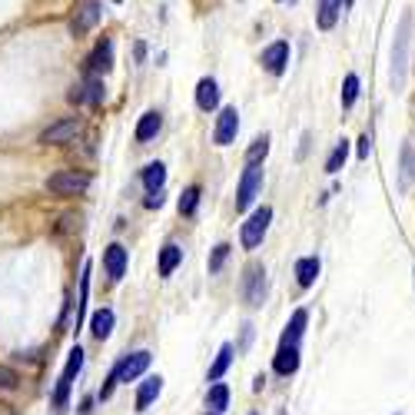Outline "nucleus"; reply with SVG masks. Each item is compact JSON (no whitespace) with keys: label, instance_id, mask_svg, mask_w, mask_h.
Returning <instances> with one entry per match:
<instances>
[{"label":"nucleus","instance_id":"6","mask_svg":"<svg viewBox=\"0 0 415 415\" xmlns=\"http://www.w3.org/2000/svg\"><path fill=\"white\" fill-rule=\"evenodd\" d=\"M259 190H263V166H259V163H246V173H243L239 190H236V209H239V213L252 206V200H256Z\"/></svg>","mask_w":415,"mask_h":415},{"label":"nucleus","instance_id":"4","mask_svg":"<svg viewBox=\"0 0 415 415\" xmlns=\"http://www.w3.org/2000/svg\"><path fill=\"white\" fill-rule=\"evenodd\" d=\"M243 299H246V306H263V299H266V266L263 263H250L246 266V276H243Z\"/></svg>","mask_w":415,"mask_h":415},{"label":"nucleus","instance_id":"25","mask_svg":"<svg viewBox=\"0 0 415 415\" xmlns=\"http://www.w3.org/2000/svg\"><path fill=\"white\" fill-rule=\"evenodd\" d=\"M226 405H229V389L222 386V382H213L206 392V409L209 412H222Z\"/></svg>","mask_w":415,"mask_h":415},{"label":"nucleus","instance_id":"36","mask_svg":"<svg viewBox=\"0 0 415 415\" xmlns=\"http://www.w3.org/2000/svg\"><path fill=\"white\" fill-rule=\"evenodd\" d=\"M143 206H147V209H160V206H163V190H149V196L143 200Z\"/></svg>","mask_w":415,"mask_h":415},{"label":"nucleus","instance_id":"10","mask_svg":"<svg viewBox=\"0 0 415 415\" xmlns=\"http://www.w3.org/2000/svg\"><path fill=\"white\" fill-rule=\"evenodd\" d=\"M80 133V120L70 117V120H57V123H50L44 133H40V143H70L74 136Z\"/></svg>","mask_w":415,"mask_h":415},{"label":"nucleus","instance_id":"1","mask_svg":"<svg viewBox=\"0 0 415 415\" xmlns=\"http://www.w3.org/2000/svg\"><path fill=\"white\" fill-rule=\"evenodd\" d=\"M409 44H412V14H402L396 40H392V90L405 87L409 74Z\"/></svg>","mask_w":415,"mask_h":415},{"label":"nucleus","instance_id":"14","mask_svg":"<svg viewBox=\"0 0 415 415\" xmlns=\"http://www.w3.org/2000/svg\"><path fill=\"white\" fill-rule=\"evenodd\" d=\"M339 14H342V0H319V7H316L319 30H332L339 24Z\"/></svg>","mask_w":415,"mask_h":415},{"label":"nucleus","instance_id":"41","mask_svg":"<svg viewBox=\"0 0 415 415\" xmlns=\"http://www.w3.org/2000/svg\"><path fill=\"white\" fill-rule=\"evenodd\" d=\"M113 3H123V0H113Z\"/></svg>","mask_w":415,"mask_h":415},{"label":"nucleus","instance_id":"8","mask_svg":"<svg viewBox=\"0 0 415 415\" xmlns=\"http://www.w3.org/2000/svg\"><path fill=\"white\" fill-rule=\"evenodd\" d=\"M236 130H239V113L236 106H222L220 110V120H216V130H213V140L216 147H229L236 140Z\"/></svg>","mask_w":415,"mask_h":415},{"label":"nucleus","instance_id":"17","mask_svg":"<svg viewBox=\"0 0 415 415\" xmlns=\"http://www.w3.org/2000/svg\"><path fill=\"white\" fill-rule=\"evenodd\" d=\"M160 392H163V379H160V375H147V379H143V386L136 389V409H140V412H147L149 402L156 399Z\"/></svg>","mask_w":415,"mask_h":415},{"label":"nucleus","instance_id":"20","mask_svg":"<svg viewBox=\"0 0 415 415\" xmlns=\"http://www.w3.org/2000/svg\"><path fill=\"white\" fill-rule=\"evenodd\" d=\"M316 276H319V256H302L296 263V282L302 289H309L316 282Z\"/></svg>","mask_w":415,"mask_h":415},{"label":"nucleus","instance_id":"12","mask_svg":"<svg viewBox=\"0 0 415 415\" xmlns=\"http://www.w3.org/2000/svg\"><path fill=\"white\" fill-rule=\"evenodd\" d=\"M104 266H106V276H110L113 282L123 279V272H127V250H123L120 243L106 246V252H104Z\"/></svg>","mask_w":415,"mask_h":415},{"label":"nucleus","instance_id":"40","mask_svg":"<svg viewBox=\"0 0 415 415\" xmlns=\"http://www.w3.org/2000/svg\"><path fill=\"white\" fill-rule=\"evenodd\" d=\"M206 415H220V412H206Z\"/></svg>","mask_w":415,"mask_h":415},{"label":"nucleus","instance_id":"11","mask_svg":"<svg viewBox=\"0 0 415 415\" xmlns=\"http://www.w3.org/2000/svg\"><path fill=\"white\" fill-rule=\"evenodd\" d=\"M263 67H266L272 76H282L286 67H289V44L286 40H276L263 50Z\"/></svg>","mask_w":415,"mask_h":415},{"label":"nucleus","instance_id":"28","mask_svg":"<svg viewBox=\"0 0 415 415\" xmlns=\"http://www.w3.org/2000/svg\"><path fill=\"white\" fill-rule=\"evenodd\" d=\"M143 183H147V190H163L166 183V166L163 163H149L143 170Z\"/></svg>","mask_w":415,"mask_h":415},{"label":"nucleus","instance_id":"7","mask_svg":"<svg viewBox=\"0 0 415 415\" xmlns=\"http://www.w3.org/2000/svg\"><path fill=\"white\" fill-rule=\"evenodd\" d=\"M110 67H113V40L104 37L100 44L93 47V54L83 60V74L87 76H104Z\"/></svg>","mask_w":415,"mask_h":415},{"label":"nucleus","instance_id":"26","mask_svg":"<svg viewBox=\"0 0 415 415\" xmlns=\"http://www.w3.org/2000/svg\"><path fill=\"white\" fill-rule=\"evenodd\" d=\"M345 160H349V143L342 140V143H336V149L329 153V160H326V173H332V177H336V173H339L342 166H345Z\"/></svg>","mask_w":415,"mask_h":415},{"label":"nucleus","instance_id":"23","mask_svg":"<svg viewBox=\"0 0 415 415\" xmlns=\"http://www.w3.org/2000/svg\"><path fill=\"white\" fill-rule=\"evenodd\" d=\"M90 263H83V276H80V302H76V319H74V329L83 326V316H87V293H90Z\"/></svg>","mask_w":415,"mask_h":415},{"label":"nucleus","instance_id":"21","mask_svg":"<svg viewBox=\"0 0 415 415\" xmlns=\"http://www.w3.org/2000/svg\"><path fill=\"white\" fill-rule=\"evenodd\" d=\"M90 332L93 339H106L113 332V309H97L90 316Z\"/></svg>","mask_w":415,"mask_h":415},{"label":"nucleus","instance_id":"2","mask_svg":"<svg viewBox=\"0 0 415 415\" xmlns=\"http://www.w3.org/2000/svg\"><path fill=\"white\" fill-rule=\"evenodd\" d=\"M269 222H272V209L269 206H259L250 213V220L243 222V233H239V243H243V250H256L263 236H266Z\"/></svg>","mask_w":415,"mask_h":415},{"label":"nucleus","instance_id":"9","mask_svg":"<svg viewBox=\"0 0 415 415\" xmlns=\"http://www.w3.org/2000/svg\"><path fill=\"white\" fill-rule=\"evenodd\" d=\"M149 352L147 349H140V352H130V356L123 359V362H120L117 366V379L120 382H133V379H140V375H143V372L149 369Z\"/></svg>","mask_w":415,"mask_h":415},{"label":"nucleus","instance_id":"39","mask_svg":"<svg viewBox=\"0 0 415 415\" xmlns=\"http://www.w3.org/2000/svg\"><path fill=\"white\" fill-rule=\"evenodd\" d=\"M342 7H345V10H349V7H352V0H342Z\"/></svg>","mask_w":415,"mask_h":415},{"label":"nucleus","instance_id":"33","mask_svg":"<svg viewBox=\"0 0 415 415\" xmlns=\"http://www.w3.org/2000/svg\"><path fill=\"white\" fill-rule=\"evenodd\" d=\"M229 250H233L229 243H220V246L213 250V256H209V272H220V269H222V263L229 259Z\"/></svg>","mask_w":415,"mask_h":415},{"label":"nucleus","instance_id":"31","mask_svg":"<svg viewBox=\"0 0 415 415\" xmlns=\"http://www.w3.org/2000/svg\"><path fill=\"white\" fill-rule=\"evenodd\" d=\"M266 153H269V133H263V136H256L252 147L246 149V163H259V160H266Z\"/></svg>","mask_w":415,"mask_h":415},{"label":"nucleus","instance_id":"34","mask_svg":"<svg viewBox=\"0 0 415 415\" xmlns=\"http://www.w3.org/2000/svg\"><path fill=\"white\" fill-rule=\"evenodd\" d=\"M17 386H20V375H17L14 369H7V366H0V389H3V392H14Z\"/></svg>","mask_w":415,"mask_h":415},{"label":"nucleus","instance_id":"32","mask_svg":"<svg viewBox=\"0 0 415 415\" xmlns=\"http://www.w3.org/2000/svg\"><path fill=\"white\" fill-rule=\"evenodd\" d=\"M356 97H359V76L356 74H349L345 76V83H342V110H349V106L356 104Z\"/></svg>","mask_w":415,"mask_h":415},{"label":"nucleus","instance_id":"38","mask_svg":"<svg viewBox=\"0 0 415 415\" xmlns=\"http://www.w3.org/2000/svg\"><path fill=\"white\" fill-rule=\"evenodd\" d=\"M309 143H312V136L306 133V136H302V147H299V156H306V149H309Z\"/></svg>","mask_w":415,"mask_h":415},{"label":"nucleus","instance_id":"16","mask_svg":"<svg viewBox=\"0 0 415 415\" xmlns=\"http://www.w3.org/2000/svg\"><path fill=\"white\" fill-rule=\"evenodd\" d=\"M97 20H100V3H97V0H83V7L76 10L74 27H70V30H74V33H87Z\"/></svg>","mask_w":415,"mask_h":415},{"label":"nucleus","instance_id":"30","mask_svg":"<svg viewBox=\"0 0 415 415\" xmlns=\"http://www.w3.org/2000/svg\"><path fill=\"white\" fill-rule=\"evenodd\" d=\"M196 206H200V186H186L183 196H179V213H183V216H193Z\"/></svg>","mask_w":415,"mask_h":415},{"label":"nucleus","instance_id":"18","mask_svg":"<svg viewBox=\"0 0 415 415\" xmlns=\"http://www.w3.org/2000/svg\"><path fill=\"white\" fill-rule=\"evenodd\" d=\"M272 369L279 375H293L299 369V345H279V352L272 359Z\"/></svg>","mask_w":415,"mask_h":415},{"label":"nucleus","instance_id":"5","mask_svg":"<svg viewBox=\"0 0 415 415\" xmlns=\"http://www.w3.org/2000/svg\"><path fill=\"white\" fill-rule=\"evenodd\" d=\"M87 186H90V177L87 173H76V170H60V173H54L47 179V190L54 196H76L83 193Z\"/></svg>","mask_w":415,"mask_h":415},{"label":"nucleus","instance_id":"15","mask_svg":"<svg viewBox=\"0 0 415 415\" xmlns=\"http://www.w3.org/2000/svg\"><path fill=\"white\" fill-rule=\"evenodd\" d=\"M160 127H163V117L156 113V110H147L143 117H140V123H136V143H149L153 136L160 133Z\"/></svg>","mask_w":415,"mask_h":415},{"label":"nucleus","instance_id":"13","mask_svg":"<svg viewBox=\"0 0 415 415\" xmlns=\"http://www.w3.org/2000/svg\"><path fill=\"white\" fill-rule=\"evenodd\" d=\"M196 106H200L203 113H213V110L220 106V87H216V80L203 76V80L196 83Z\"/></svg>","mask_w":415,"mask_h":415},{"label":"nucleus","instance_id":"24","mask_svg":"<svg viewBox=\"0 0 415 415\" xmlns=\"http://www.w3.org/2000/svg\"><path fill=\"white\" fill-rule=\"evenodd\" d=\"M229 362H233V345L226 342V345L220 349V356H216V362L209 366V375H206L209 382H220L222 375H226V369H229Z\"/></svg>","mask_w":415,"mask_h":415},{"label":"nucleus","instance_id":"35","mask_svg":"<svg viewBox=\"0 0 415 415\" xmlns=\"http://www.w3.org/2000/svg\"><path fill=\"white\" fill-rule=\"evenodd\" d=\"M117 382H120V379H117V369H113L110 375H106V382L100 386V392H97V399H100V402L110 399V396H113V389H117Z\"/></svg>","mask_w":415,"mask_h":415},{"label":"nucleus","instance_id":"19","mask_svg":"<svg viewBox=\"0 0 415 415\" xmlns=\"http://www.w3.org/2000/svg\"><path fill=\"white\" fill-rule=\"evenodd\" d=\"M306 323H309V312H306V309H296V312H293V319H289V326H286V332H282V342H279V345H299L302 332H306Z\"/></svg>","mask_w":415,"mask_h":415},{"label":"nucleus","instance_id":"3","mask_svg":"<svg viewBox=\"0 0 415 415\" xmlns=\"http://www.w3.org/2000/svg\"><path fill=\"white\" fill-rule=\"evenodd\" d=\"M80 369H83V349H74L70 359H67V366H63V375H60L57 389H54V409H57V412H63V405L70 399V389H74V379L80 375Z\"/></svg>","mask_w":415,"mask_h":415},{"label":"nucleus","instance_id":"27","mask_svg":"<svg viewBox=\"0 0 415 415\" xmlns=\"http://www.w3.org/2000/svg\"><path fill=\"white\" fill-rule=\"evenodd\" d=\"M83 97H87V104H104V97H106L104 76H87V83H83Z\"/></svg>","mask_w":415,"mask_h":415},{"label":"nucleus","instance_id":"22","mask_svg":"<svg viewBox=\"0 0 415 415\" xmlns=\"http://www.w3.org/2000/svg\"><path fill=\"white\" fill-rule=\"evenodd\" d=\"M183 263V250H179L177 243H166L163 250H160V276H173V269Z\"/></svg>","mask_w":415,"mask_h":415},{"label":"nucleus","instance_id":"37","mask_svg":"<svg viewBox=\"0 0 415 415\" xmlns=\"http://www.w3.org/2000/svg\"><path fill=\"white\" fill-rule=\"evenodd\" d=\"M369 149H372V140H369V133H366L362 140H359V149H356L359 160H369Z\"/></svg>","mask_w":415,"mask_h":415},{"label":"nucleus","instance_id":"29","mask_svg":"<svg viewBox=\"0 0 415 415\" xmlns=\"http://www.w3.org/2000/svg\"><path fill=\"white\" fill-rule=\"evenodd\" d=\"M412 179H415V147L405 143L402 147V186H409Z\"/></svg>","mask_w":415,"mask_h":415}]
</instances>
